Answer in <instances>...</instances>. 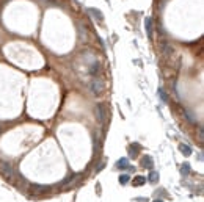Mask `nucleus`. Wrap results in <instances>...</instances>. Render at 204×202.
<instances>
[{"label": "nucleus", "mask_w": 204, "mask_h": 202, "mask_svg": "<svg viewBox=\"0 0 204 202\" xmlns=\"http://www.w3.org/2000/svg\"><path fill=\"white\" fill-rule=\"evenodd\" d=\"M104 88H105V85H104V82H102L100 79H93V80H91L90 89H91V92H93V94H96V96L102 94Z\"/></svg>", "instance_id": "obj_1"}, {"label": "nucleus", "mask_w": 204, "mask_h": 202, "mask_svg": "<svg viewBox=\"0 0 204 202\" xmlns=\"http://www.w3.org/2000/svg\"><path fill=\"white\" fill-rule=\"evenodd\" d=\"M0 171H2L8 179H11V175H13V166L7 161H0Z\"/></svg>", "instance_id": "obj_2"}, {"label": "nucleus", "mask_w": 204, "mask_h": 202, "mask_svg": "<svg viewBox=\"0 0 204 202\" xmlns=\"http://www.w3.org/2000/svg\"><path fill=\"white\" fill-rule=\"evenodd\" d=\"M105 105L104 104H99L97 107H96V114H97V121L102 124V122H104L105 121Z\"/></svg>", "instance_id": "obj_3"}, {"label": "nucleus", "mask_w": 204, "mask_h": 202, "mask_svg": "<svg viewBox=\"0 0 204 202\" xmlns=\"http://www.w3.org/2000/svg\"><path fill=\"white\" fill-rule=\"evenodd\" d=\"M88 13H90L94 19H97L99 22L104 20V14H102V11H99L97 8H88Z\"/></svg>", "instance_id": "obj_4"}, {"label": "nucleus", "mask_w": 204, "mask_h": 202, "mask_svg": "<svg viewBox=\"0 0 204 202\" xmlns=\"http://www.w3.org/2000/svg\"><path fill=\"white\" fill-rule=\"evenodd\" d=\"M140 150H141V146H140L138 143H134V144L129 146V155H131V157H137Z\"/></svg>", "instance_id": "obj_5"}, {"label": "nucleus", "mask_w": 204, "mask_h": 202, "mask_svg": "<svg viewBox=\"0 0 204 202\" xmlns=\"http://www.w3.org/2000/svg\"><path fill=\"white\" fill-rule=\"evenodd\" d=\"M141 165H143L144 168H148V169H152V166H154V161H152V158H151L149 155H144V157L141 158Z\"/></svg>", "instance_id": "obj_6"}, {"label": "nucleus", "mask_w": 204, "mask_h": 202, "mask_svg": "<svg viewBox=\"0 0 204 202\" xmlns=\"http://www.w3.org/2000/svg\"><path fill=\"white\" fill-rule=\"evenodd\" d=\"M131 165H129V160H127V158H119L118 161H116V168L118 169H127V168H129Z\"/></svg>", "instance_id": "obj_7"}, {"label": "nucleus", "mask_w": 204, "mask_h": 202, "mask_svg": "<svg viewBox=\"0 0 204 202\" xmlns=\"http://www.w3.org/2000/svg\"><path fill=\"white\" fill-rule=\"evenodd\" d=\"M132 183H134V187H141L146 183V177H143V175H135Z\"/></svg>", "instance_id": "obj_8"}, {"label": "nucleus", "mask_w": 204, "mask_h": 202, "mask_svg": "<svg viewBox=\"0 0 204 202\" xmlns=\"http://www.w3.org/2000/svg\"><path fill=\"white\" fill-rule=\"evenodd\" d=\"M144 28H146V33L151 36V35H152V19H151V17H146V19H144Z\"/></svg>", "instance_id": "obj_9"}, {"label": "nucleus", "mask_w": 204, "mask_h": 202, "mask_svg": "<svg viewBox=\"0 0 204 202\" xmlns=\"http://www.w3.org/2000/svg\"><path fill=\"white\" fill-rule=\"evenodd\" d=\"M148 180H149L151 183H157V182H159V172L151 171V172H149V175H148Z\"/></svg>", "instance_id": "obj_10"}, {"label": "nucleus", "mask_w": 204, "mask_h": 202, "mask_svg": "<svg viewBox=\"0 0 204 202\" xmlns=\"http://www.w3.org/2000/svg\"><path fill=\"white\" fill-rule=\"evenodd\" d=\"M179 150H181L185 157L192 155V149H190V146H187V144H181V146H179Z\"/></svg>", "instance_id": "obj_11"}, {"label": "nucleus", "mask_w": 204, "mask_h": 202, "mask_svg": "<svg viewBox=\"0 0 204 202\" xmlns=\"http://www.w3.org/2000/svg\"><path fill=\"white\" fill-rule=\"evenodd\" d=\"M99 72V63L96 61V60H93V63H91V66H90V74L91 75H96Z\"/></svg>", "instance_id": "obj_12"}, {"label": "nucleus", "mask_w": 204, "mask_h": 202, "mask_svg": "<svg viewBox=\"0 0 204 202\" xmlns=\"http://www.w3.org/2000/svg\"><path fill=\"white\" fill-rule=\"evenodd\" d=\"M129 180H131V177H129L127 174H122V175H119V183H121V185L129 183Z\"/></svg>", "instance_id": "obj_13"}, {"label": "nucleus", "mask_w": 204, "mask_h": 202, "mask_svg": "<svg viewBox=\"0 0 204 202\" xmlns=\"http://www.w3.org/2000/svg\"><path fill=\"white\" fill-rule=\"evenodd\" d=\"M181 171H182V175H188V174H190V165H188V163H184L182 168H181Z\"/></svg>", "instance_id": "obj_14"}, {"label": "nucleus", "mask_w": 204, "mask_h": 202, "mask_svg": "<svg viewBox=\"0 0 204 202\" xmlns=\"http://www.w3.org/2000/svg\"><path fill=\"white\" fill-rule=\"evenodd\" d=\"M157 92H159V96H160V99L163 100V102H168V96H166V92L163 91V88H159Z\"/></svg>", "instance_id": "obj_15"}, {"label": "nucleus", "mask_w": 204, "mask_h": 202, "mask_svg": "<svg viewBox=\"0 0 204 202\" xmlns=\"http://www.w3.org/2000/svg\"><path fill=\"white\" fill-rule=\"evenodd\" d=\"M163 52H165L166 55H170V54L173 52V47H171V45H168V44H165V45H163Z\"/></svg>", "instance_id": "obj_16"}, {"label": "nucleus", "mask_w": 204, "mask_h": 202, "mask_svg": "<svg viewBox=\"0 0 204 202\" xmlns=\"http://www.w3.org/2000/svg\"><path fill=\"white\" fill-rule=\"evenodd\" d=\"M137 202H148V199H140V197H138V199H137Z\"/></svg>", "instance_id": "obj_17"}, {"label": "nucleus", "mask_w": 204, "mask_h": 202, "mask_svg": "<svg viewBox=\"0 0 204 202\" xmlns=\"http://www.w3.org/2000/svg\"><path fill=\"white\" fill-rule=\"evenodd\" d=\"M154 202H163V200H162V199H156Z\"/></svg>", "instance_id": "obj_18"}]
</instances>
